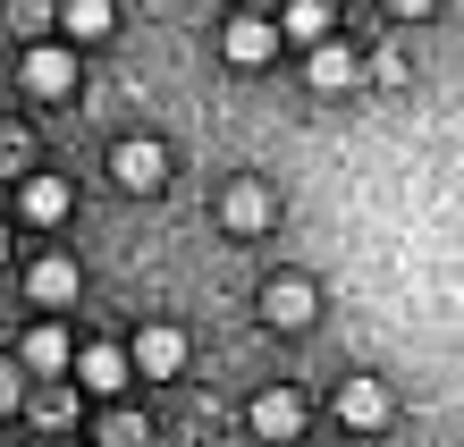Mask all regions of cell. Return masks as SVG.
<instances>
[{
    "mask_svg": "<svg viewBox=\"0 0 464 447\" xmlns=\"http://www.w3.org/2000/svg\"><path fill=\"white\" fill-rule=\"evenodd\" d=\"M111 178H119L127 194H160V178H169V152H160L152 135H127V144L111 152Z\"/></svg>",
    "mask_w": 464,
    "mask_h": 447,
    "instance_id": "1",
    "label": "cell"
},
{
    "mask_svg": "<svg viewBox=\"0 0 464 447\" xmlns=\"http://www.w3.org/2000/svg\"><path fill=\"white\" fill-rule=\"evenodd\" d=\"M25 93H34V102L76 93V51L68 43H34V51H25Z\"/></svg>",
    "mask_w": 464,
    "mask_h": 447,
    "instance_id": "2",
    "label": "cell"
},
{
    "mask_svg": "<svg viewBox=\"0 0 464 447\" xmlns=\"http://www.w3.org/2000/svg\"><path fill=\"white\" fill-rule=\"evenodd\" d=\"M220 51H228V68H262L270 51H279V25H270V9H245L228 34H220Z\"/></svg>",
    "mask_w": 464,
    "mask_h": 447,
    "instance_id": "3",
    "label": "cell"
},
{
    "mask_svg": "<svg viewBox=\"0 0 464 447\" xmlns=\"http://www.w3.org/2000/svg\"><path fill=\"white\" fill-rule=\"evenodd\" d=\"M389 413H397L389 380H346V388H338V423H346V431H380Z\"/></svg>",
    "mask_w": 464,
    "mask_h": 447,
    "instance_id": "4",
    "label": "cell"
},
{
    "mask_svg": "<svg viewBox=\"0 0 464 447\" xmlns=\"http://www.w3.org/2000/svg\"><path fill=\"white\" fill-rule=\"evenodd\" d=\"M76 380H85L93 397H119V388L135 380V346H85L76 355Z\"/></svg>",
    "mask_w": 464,
    "mask_h": 447,
    "instance_id": "5",
    "label": "cell"
},
{
    "mask_svg": "<svg viewBox=\"0 0 464 447\" xmlns=\"http://www.w3.org/2000/svg\"><path fill=\"white\" fill-rule=\"evenodd\" d=\"M262 321L270 329H304L313 321V278H270L262 287Z\"/></svg>",
    "mask_w": 464,
    "mask_h": 447,
    "instance_id": "6",
    "label": "cell"
},
{
    "mask_svg": "<svg viewBox=\"0 0 464 447\" xmlns=\"http://www.w3.org/2000/svg\"><path fill=\"white\" fill-rule=\"evenodd\" d=\"M254 431H262V439H295V431H304V397H295V388L254 397Z\"/></svg>",
    "mask_w": 464,
    "mask_h": 447,
    "instance_id": "7",
    "label": "cell"
},
{
    "mask_svg": "<svg viewBox=\"0 0 464 447\" xmlns=\"http://www.w3.org/2000/svg\"><path fill=\"white\" fill-rule=\"evenodd\" d=\"M178 363H186V338H178V329H144V338H135V372H144V380H169Z\"/></svg>",
    "mask_w": 464,
    "mask_h": 447,
    "instance_id": "8",
    "label": "cell"
},
{
    "mask_svg": "<svg viewBox=\"0 0 464 447\" xmlns=\"http://www.w3.org/2000/svg\"><path fill=\"white\" fill-rule=\"evenodd\" d=\"M25 287H34V304H76V262L68 254H43L34 270H25Z\"/></svg>",
    "mask_w": 464,
    "mask_h": 447,
    "instance_id": "9",
    "label": "cell"
},
{
    "mask_svg": "<svg viewBox=\"0 0 464 447\" xmlns=\"http://www.w3.org/2000/svg\"><path fill=\"white\" fill-rule=\"evenodd\" d=\"M111 0H60V34L68 43H102V34H111Z\"/></svg>",
    "mask_w": 464,
    "mask_h": 447,
    "instance_id": "10",
    "label": "cell"
},
{
    "mask_svg": "<svg viewBox=\"0 0 464 447\" xmlns=\"http://www.w3.org/2000/svg\"><path fill=\"white\" fill-rule=\"evenodd\" d=\"M279 34L287 43H330V0H287V9H279Z\"/></svg>",
    "mask_w": 464,
    "mask_h": 447,
    "instance_id": "11",
    "label": "cell"
},
{
    "mask_svg": "<svg viewBox=\"0 0 464 447\" xmlns=\"http://www.w3.org/2000/svg\"><path fill=\"white\" fill-rule=\"evenodd\" d=\"M25 219H34V228H51V219H68V178H25Z\"/></svg>",
    "mask_w": 464,
    "mask_h": 447,
    "instance_id": "12",
    "label": "cell"
},
{
    "mask_svg": "<svg viewBox=\"0 0 464 447\" xmlns=\"http://www.w3.org/2000/svg\"><path fill=\"white\" fill-rule=\"evenodd\" d=\"M304 76H313L321 93H338V85H354V51H346V43H313V68H304Z\"/></svg>",
    "mask_w": 464,
    "mask_h": 447,
    "instance_id": "13",
    "label": "cell"
},
{
    "mask_svg": "<svg viewBox=\"0 0 464 447\" xmlns=\"http://www.w3.org/2000/svg\"><path fill=\"white\" fill-rule=\"evenodd\" d=\"M68 363H76V355H68V329L43 321L34 338H25V372H68Z\"/></svg>",
    "mask_w": 464,
    "mask_h": 447,
    "instance_id": "14",
    "label": "cell"
},
{
    "mask_svg": "<svg viewBox=\"0 0 464 447\" xmlns=\"http://www.w3.org/2000/svg\"><path fill=\"white\" fill-rule=\"evenodd\" d=\"M262 219H270V194L262 186H237L228 194V228H262Z\"/></svg>",
    "mask_w": 464,
    "mask_h": 447,
    "instance_id": "15",
    "label": "cell"
},
{
    "mask_svg": "<svg viewBox=\"0 0 464 447\" xmlns=\"http://www.w3.org/2000/svg\"><path fill=\"white\" fill-rule=\"evenodd\" d=\"M34 413H43V423H68V413H76V388H43Z\"/></svg>",
    "mask_w": 464,
    "mask_h": 447,
    "instance_id": "16",
    "label": "cell"
},
{
    "mask_svg": "<svg viewBox=\"0 0 464 447\" xmlns=\"http://www.w3.org/2000/svg\"><path fill=\"white\" fill-rule=\"evenodd\" d=\"M102 439H111V447H144V423H135V413H111V423H102Z\"/></svg>",
    "mask_w": 464,
    "mask_h": 447,
    "instance_id": "17",
    "label": "cell"
},
{
    "mask_svg": "<svg viewBox=\"0 0 464 447\" xmlns=\"http://www.w3.org/2000/svg\"><path fill=\"white\" fill-rule=\"evenodd\" d=\"M17 405H25V380H17V363L0 355V413H17Z\"/></svg>",
    "mask_w": 464,
    "mask_h": 447,
    "instance_id": "18",
    "label": "cell"
},
{
    "mask_svg": "<svg viewBox=\"0 0 464 447\" xmlns=\"http://www.w3.org/2000/svg\"><path fill=\"white\" fill-rule=\"evenodd\" d=\"M25 170V135H0V178H17Z\"/></svg>",
    "mask_w": 464,
    "mask_h": 447,
    "instance_id": "19",
    "label": "cell"
},
{
    "mask_svg": "<svg viewBox=\"0 0 464 447\" xmlns=\"http://www.w3.org/2000/svg\"><path fill=\"white\" fill-rule=\"evenodd\" d=\"M51 9H43V0H9V25H25V34H34V25H43Z\"/></svg>",
    "mask_w": 464,
    "mask_h": 447,
    "instance_id": "20",
    "label": "cell"
},
{
    "mask_svg": "<svg viewBox=\"0 0 464 447\" xmlns=\"http://www.w3.org/2000/svg\"><path fill=\"white\" fill-rule=\"evenodd\" d=\"M440 0H389V17H430Z\"/></svg>",
    "mask_w": 464,
    "mask_h": 447,
    "instance_id": "21",
    "label": "cell"
},
{
    "mask_svg": "<svg viewBox=\"0 0 464 447\" xmlns=\"http://www.w3.org/2000/svg\"><path fill=\"white\" fill-rule=\"evenodd\" d=\"M237 9H287V0H237Z\"/></svg>",
    "mask_w": 464,
    "mask_h": 447,
    "instance_id": "22",
    "label": "cell"
},
{
    "mask_svg": "<svg viewBox=\"0 0 464 447\" xmlns=\"http://www.w3.org/2000/svg\"><path fill=\"white\" fill-rule=\"evenodd\" d=\"M0 262H9V228H0Z\"/></svg>",
    "mask_w": 464,
    "mask_h": 447,
    "instance_id": "23",
    "label": "cell"
}]
</instances>
